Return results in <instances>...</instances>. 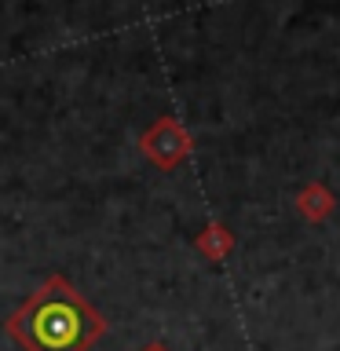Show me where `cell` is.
Instances as JSON below:
<instances>
[{"instance_id":"cell-1","label":"cell","mask_w":340,"mask_h":351,"mask_svg":"<svg viewBox=\"0 0 340 351\" xmlns=\"http://www.w3.org/2000/svg\"><path fill=\"white\" fill-rule=\"evenodd\" d=\"M4 329L26 351H88L106 333V318L73 289L70 278L48 274L8 315Z\"/></svg>"},{"instance_id":"cell-2","label":"cell","mask_w":340,"mask_h":351,"mask_svg":"<svg viewBox=\"0 0 340 351\" xmlns=\"http://www.w3.org/2000/svg\"><path fill=\"white\" fill-rule=\"evenodd\" d=\"M139 147H143V154H147V161H154L165 172H172V169H180V165L191 158L194 139L175 117H158L139 136Z\"/></svg>"},{"instance_id":"cell-3","label":"cell","mask_w":340,"mask_h":351,"mask_svg":"<svg viewBox=\"0 0 340 351\" xmlns=\"http://www.w3.org/2000/svg\"><path fill=\"white\" fill-rule=\"evenodd\" d=\"M333 208H337V197L322 180H311L300 194H296V213H300L307 223H322V219L333 216Z\"/></svg>"},{"instance_id":"cell-4","label":"cell","mask_w":340,"mask_h":351,"mask_svg":"<svg viewBox=\"0 0 340 351\" xmlns=\"http://www.w3.org/2000/svg\"><path fill=\"white\" fill-rule=\"evenodd\" d=\"M194 249L202 252L205 260L219 263V260H227V256H230V249H234V234H230L223 223H208L202 234L194 238Z\"/></svg>"},{"instance_id":"cell-5","label":"cell","mask_w":340,"mask_h":351,"mask_svg":"<svg viewBox=\"0 0 340 351\" xmlns=\"http://www.w3.org/2000/svg\"><path fill=\"white\" fill-rule=\"evenodd\" d=\"M143 351H169V348H165L161 340H154V344H147V348H143Z\"/></svg>"}]
</instances>
